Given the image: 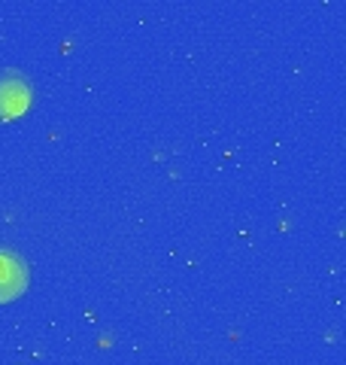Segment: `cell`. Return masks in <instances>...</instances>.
Instances as JSON below:
<instances>
[{"instance_id":"1","label":"cell","mask_w":346,"mask_h":365,"mask_svg":"<svg viewBox=\"0 0 346 365\" xmlns=\"http://www.w3.org/2000/svg\"><path fill=\"white\" fill-rule=\"evenodd\" d=\"M33 104V88L25 73L13 67H0V122H13L25 116Z\"/></svg>"},{"instance_id":"2","label":"cell","mask_w":346,"mask_h":365,"mask_svg":"<svg viewBox=\"0 0 346 365\" xmlns=\"http://www.w3.org/2000/svg\"><path fill=\"white\" fill-rule=\"evenodd\" d=\"M31 283V268L25 256L13 250H0V304L16 302Z\"/></svg>"}]
</instances>
